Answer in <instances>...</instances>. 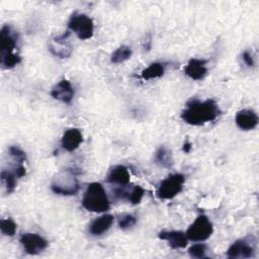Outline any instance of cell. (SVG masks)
I'll return each instance as SVG.
<instances>
[{
    "instance_id": "cell-28",
    "label": "cell",
    "mask_w": 259,
    "mask_h": 259,
    "mask_svg": "<svg viewBox=\"0 0 259 259\" xmlns=\"http://www.w3.org/2000/svg\"><path fill=\"white\" fill-rule=\"evenodd\" d=\"M14 173H15V175H16L18 178L23 177V176L25 175L26 170H25V167L22 165V163H19V164L15 167V169H14Z\"/></svg>"
},
{
    "instance_id": "cell-6",
    "label": "cell",
    "mask_w": 259,
    "mask_h": 259,
    "mask_svg": "<svg viewBox=\"0 0 259 259\" xmlns=\"http://www.w3.org/2000/svg\"><path fill=\"white\" fill-rule=\"evenodd\" d=\"M68 27L80 39H88L94 33L93 20L84 13H74L70 17Z\"/></svg>"
},
{
    "instance_id": "cell-13",
    "label": "cell",
    "mask_w": 259,
    "mask_h": 259,
    "mask_svg": "<svg viewBox=\"0 0 259 259\" xmlns=\"http://www.w3.org/2000/svg\"><path fill=\"white\" fill-rule=\"evenodd\" d=\"M206 61L202 59L193 58L189 60L188 64L184 68V73L192 80H201L207 73Z\"/></svg>"
},
{
    "instance_id": "cell-16",
    "label": "cell",
    "mask_w": 259,
    "mask_h": 259,
    "mask_svg": "<svg viewBox=\"0 0 259 259\" xmlns=\"http://www.w3.org/2000/svg\"><path fill=\"white\" fill-rule=\"evenodd\" d=\"M70 34L69 31L56 37L49 46V50L57 57L68 58L72 53V47L66 41L67 36Z\"/></svg>"
},
{
    "instance_id": "cell-5",
    "label": "cell",
    "mask_w": 259,
    "mask_h": 259,
    "mask_svg": "<svg viewBox=\"0 0 259 259\" xmlns=\"http://www.w3.org/2000/svg\"><path fill=\"white\" fill-rule=\"evenodd\" d=\"M185 177L181 173L171 174L163 179L156 191L157 197L160 199H171L175 197L183 188Z\"/></svg>"
},
{
    "instance_id": "cell-11",
    "label": "cell",
    "mask_w": 259,
    "mask_h": 259,
    "mask_svg": "<svg viewBox=\"0 0 259 259\" xmlns=\"http://www.w3.org/2000/svg\"><path fill=\"white\" fill-rule=\"evenodd\" d=\"M51 95L55 99L64 103H70L74 97V89L70 81L63 79L53 87Z\"/></svg>"
},
{
    "instance_id": "cell-23",
    "label": "cell",
    "mask_w": 259,
    "mask_h": 259,
    "mask_svg": "<svg viewBox=\"0 0 259 259\" xmlns=\"http://www.w3.org/2000/svg\"><path fill=\"white\" fill-rule=\"evenodd\" d=\"M1 232L6 236H13L16 232V224L11 219H2L0 222Z\"/></svg>"
},
{
    "instance_id": "cell-26",
    "label": "cell",
    "mask_w": 259,
    "mask_h": 259,
    "mask_svg": "<svg viewBox=\"0 0 259 259\" xmlns=\"http://www.w3.org/2000/svg\"><path fill=\"white\" fill-rule=\"evenodd\" d=\"M8 151H9L10 156L14 160H16L18 163H22L26 160V155L20 148H18L16 146H11V147H9Z\"/></svg>"
},
{
    "instance_id": "cell-14",
    "label": "cell",
    "mask_w": 259,
    "mask_h": 259,
    "mask_svg": "<svg viewBox=\"0 0 259 259\" xmlns=\"http://www.w3.org/2000/svg\"><path fill=\"white\" fill-rule=\"evenodd\" d=\"M83 142V136L79 128H69L67 130L61 140L62 147L68 151L73 152L75 151Z\"/></svg>"
},
{
    "instance_id": "cell-3",
    "label": "cell",
    "mask_w": 259,
    "mask_h": 259,
    "mask_svg": "<svg viewBox=\"0 0 259 259\" xmlns=\"http://www.w3.org/2000/svg\"><path fill=\"white\" fill-rule=\"evenodd\" d=\"M16 42L17 38L14 31L11 30L10 26L4 25L0 32V62L5 69H10L21 61L19 55L14 53Z\"/></svg>"
},
{
    "instance_id": "cell-8",
    "label": "cell",
    "mask_w": 259,
    "mask_h": 259,
    "mask_svg": "<svg viewBox=\"0 0 259 259\" xmlns=\"http://www.w3.org/2000/svg\"><path fill=\"white\" fill-rule=\"evenodd\" d=\"M19 242L21 243L26 253L31 255L38 254L39 252L45 250L49 245L48 241L44 237L35 233L22 234L19 238Z\"/></svg>"
},
{
    "instance_id": "cell-7",
    "label": "cell",
    "mask_w": 259,
    "mask_h": 259,
    "mask_svg": "<svg viewBox=\"0 0 259 259\" xmlns=\"http://www.w3.org/2000/svg\"><path fill=\"white\" fill-rule=\"evenodd\" d=\"M212 232H213V227L211 222L208 220L206 215L200 214L189 226L185 235L187 239L191 241L200 242L208 239L211 236Z\"/></svg>"
},
{
    "instance_id": "cell-22",
    "label": "cell",
    "mask_w": 259,
    "mask_h": 259,
    "mask_svg": "<svg viewBox=\"0 0 259 259\" xmlns=\"http://www.w3.org/2000/svg\"><path fill=\"white\" fill-rule=\"evenodd\" d=\"M16 175L14 172L8 171V170H3L1 172V180L5 185L6 192L10 193L12 192L15 187H16Z\"/></svg>"
},
{
    "instance_id": "cell-12",
    "label": "cell",
    "mask_w": 259,
    "mask_h": 259,
    "mask_svg": "<svg viewBox=\"0 0 259 259\" xmlns=\"http://www.w3.org/2000/svg\"><path fill=\"white\" fill-rule=\"evenodd\" d=\"M258 116L254 110L251 109H242L237 112L235 121L239 128L243 131H250L257 126Z\"/></svg>"
},
{
    "instance_id": "cell-10",
    "label": "cell",
    "mask_w": 259,
    "mask_h": 259,
    "mask_svg": "<svg viewBox=\"0 0 259 259\" xmlns=\"http://www.w3.org/2000/svg\"><path fill=\"white\" fill-rule=\"evenodd\" d=\"M114 196L119 199H125L133 204H138L144 196V189L139 185H133L132 187L123 185L114 190Z\"/></svg>"
},
{
    "instance_id": "cell-15",
    "label": "cell",
    "mask_w": 259,
    "mask_h": 259,
    "mask_svg": "<svg viewBox=\"0 0 259 259\" xmlns=\"http://www.w3.org/2000/svg\"><path fill=\"white\" fill-rule=\"evenodd\" d=\"M158 237L168 242L172 249H182L187 246V237L181 231H162Z\"/></svg>"
},
{
    "instance_id": "cell-9",
    "label": "cell",
    "mask_w": 259,
    "mask_h": 259,
    "mask_svg": "<svg viewBox=\"0 0 259 259\" xmlns=\"http://www.w3.org/2000/svg\"><path fill=\"white\" fill-rule=\"evenodd\" d=\"M255 249L252 244L246 240H237L234 242L227 251L229 258H251L254 256Z\"/></svg>"
},
{
    "instance_id": "cell-18",
    "label": "cell",
    "mask_w": 259,
    "mask_h": 259,
    "mask_svg": "<svg viewBox=\"0 0 259 259\" xmlns=\"http://www.w3.org/2000/svg\"><path fill=\"white\" fill-rule=\"evenodd\" d=\"M114 218L111 214H103L99 218H96L89 226V232L94 236H99L109 230L113 224Z\"/></svg>"
},
{
    "instance_id": "cell-21",
    "label": "cell",
    "mask_w": 259,
    "mask_h": 259,
    "mask_svg": "<svg viewBox=\"0 0 259 259\" xmlns=\"http://www.w3.org/2000/svg\"><path fill=\"white\" fill-rule=\"evenodd\" d=\"M132 56V49L128 46H120L118 47L111 55V62L114 64H120L126 60H128Z\"/></svg>"
},
{
    "instance_id": "cell-19",
    "label": "cell",
    "mask_w": 259,
    "mask_h": 259,
    "mask_svg": "<svg viewBox=\"0 0 259 259\" xmlns=\"http://www.w3.org/2000/svg\"><path fill=\"white\" fill-rule=\"evenodd\" d=\"M154 160L156 164L164 168H170L173 165L171 151H169V149H167L165 146H161L158 148L155 153Z\"/></svg>"
},
{
    "instance_id": "cell-27",
    "label": "cell",
    "mask_w": 259,
    "mask_h": 259,
    "mask_svg": "<svg viewBox=\"0 0 259 259\" xmlns=\"http://www.w3.org/2000/svg\"><path fill=\"white\" fill-rule=\"evenodd\" d=\"M242 59L248 67H253L254 66V60H253V57H252V54H251L250 51H245L242 54Z\"/></svg>"
},
{
    "instance_id": "cell-2",
    "label": "cell",
    "mask_w": 259,
    "mask_h": 259,
    "mask_svg": "<svg viewBox=\"0 0 259 259\" xmlns=\"http://www.w3.org/2000/svg\"><path fill=\"white\" fill-rule=\"evenodd\" d=\"M82 205L85 209L92 212H103L110 208L106 191L99 182L88 184L82 198Z\"/></svg>"
},
{
    "instance_id": "cell-4",
    "label": "cell",
    "mask_w": 259,
    "mask_h": 259,
    "mask_svg": "<svg viewBox=\"0 0 259 259\" xmlns=\"http://www.w3.org/2000/svg\"><path fill=\"white\" fill-rule=\"evenodd\" d=\"M52 190L61 195H74L79 191L80 185L71 170H65L57 175L51 185Z\"/></svg>"
},
{
    "instance_id": "cell-25",
    "label": "cell",
    "mask_w": 259,
    "mask_h": 259,
    "mask_svg": "<svg viewBox=\"0 0 259 259\" xmlns=\"http://www.w3.org/2000/svg\"><path fill=\"white\" fill-rule=\"evenodd\" d=\"M137 223V218L133 214H124L122 215L119 221H118V226L120 229L122 230H125V229H128L131 227H133L135 224Z\"/></svg>"
},
{
    "instance_id": "cell-17",
    "label": "cell",
    "mask_w": 259,
    "mask_h": 259,
    "mask_svg": "<svg viewBox=\"0 0 259 259\" xmlns=\"http://www.w3.org/2000/svg\"><path fill=\"white\" fill-rule=\"evenodd\" d=\"M130 179H131V175L130 172L127 170L126 167H124L123 165H116L113 166L107 176H106V181L108 183H114V184H118L120 186L123 185H127L130 183Z\"/></svg>"
},
{
    "instance_id": "cell-29",
    "label": "cell",
    "mask_w": 259,
    "mask_h": 259,
    "mask_svg": "<svg viewBox=\"0 0 259 259\" xmlns=\"http://www.w3.org/2000/svg\"><path fill=\"white\" fill-rule=\"evenodd\" d=\"M190 149H191V144L189 142H185L184 145H183V151L185 153H189Z\"/></svg>"
},
{
    "instance_id": "cell-1",
    "label": "cell",
    "mask_w": 259,
    "mask_h": 259,
    "mask_svg": "<svg viewBox=\"0 0 259 259\" xmlns=\"http://www.w3.org/2000/svg\"><path fill=\"white\" fill-rule=\"evenodd\" d=\"M220 113V108L214 100L206 99L199 101L197 99H191L186 103L181 113V118L188 124L202 125L214 120Z\"/></svg>"
},
{
    "instance_id": "cell-24",
    "label": "cell",
    "mask_w": 259,
    "mask_h": 259,
    "mask_svg": "<svg viewBox=\"0 0 259 259\" xmlns=\"http://www.w3.org/2000/svg\"><path fill=\"white\" fill-rule=\"evenodd\" d=\"M188 253L192 258H204L206 246L204 244H194L188 249Z\"/></svg>"
},
{
    "instance_id": "cell-20",
    "label": "cell",
    "mask_w": 259,
    "mask_h": 259,
    "mask_svg": "<svg viewBox=\"0 0 259 259\" xmlns=\"http://www.w3.org/2000/svg\"><path fill=\"white\" fill-rule=\"evenodd\" d=\"M164 72H165V65L163 63H153L148 68L142 71V78L144 80L159 78L164 75Z\"/></svg>"
}]
</instances>
